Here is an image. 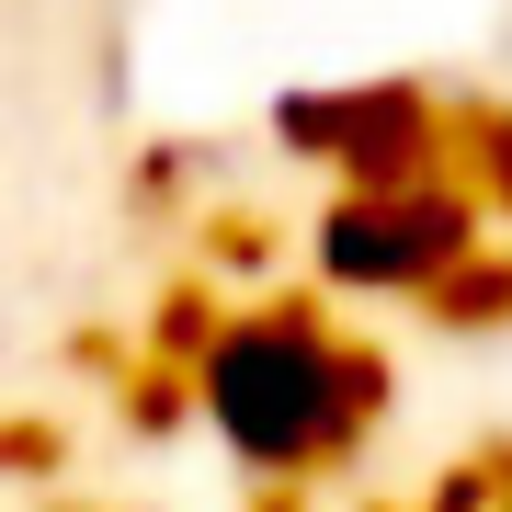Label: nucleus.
<instances>
[{
    "instance_id": "1",
    "label": "nucleus",
    "mask_w": 512,
    "mask_h": 512,
    "mask_svg": "<svg viewBox=\"0 0 512 512\" xmlns=\"http://www.w3.org/2000/svg\"><path fill=\"white\" fill-rule=\"evenodd\" d=\"M194 387H205V410H217V433H228L251 467H274V478L330 467V456L376 421V399H387V376H376L330 319H308V308L228 319L217 342H205Z\"/></svg>"
},
{
    "instance_id": "2",
    "label": "nucleus",
    "mask_w": 512,
    "mask_h": 512,
    "mask_svg": "<svg viewBox=\"0 0 512 512\" xmlns=\"http://www.w3.org/2000/svg\"><path fill=\"white\" fill-rule=\"evenodd\" d=\"M478 251V217H467V194H444V183H376V194H353V205H330V228H319V262L342 285H444L456 262Z\"/></svg>"
}]
</instances>
